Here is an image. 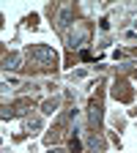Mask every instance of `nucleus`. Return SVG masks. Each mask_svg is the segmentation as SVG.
<instances>
[{
    "label": "nucleus",
    "mask_w": 137,
    "mask_h": 153,
    "mask_svg": "<svg viewBox=\"0 0 137 153\" xmlns=\"http://www.w3.org/2000/svg\"><path fill=\"white\" fill-rule=\"evenodd\" d=\"M71 153H80V140H71Z\"/></svg>",
    "instance_id": "nucleus-6"
},
{
    "label": "nucleus",
    "mask_w": 137,
    "mask_h": 153,
    "mask_svg": "<svg viewBox=\"0 0 137 153\" xmlns=\"http://www.w3.org/2000/svg\"><path fill=\"white\" fill-rule=\"evenodd\" d=\"M28 128H41V120H28Z\"/></svg>",
    "instance_id": "nucleus-7"
},
{
    "label": "nucleus",
    "mask_w": 137,
    "mask_h": 153,
    "mask_svg": "<svg viewBox=\"0 0 137 153\" xmlns=\"http://www.w3.org/2000/svg\"><path fill=\"white\" fill-rule=\"evenodd\" d=\"M58 104H61L58 99H52V101H44V112H47V115H52V112L58 109Z\"/></svg>",
    "instance_id": "nucleus-5"
},
{
    "label": "nucleus",
    "mask_w": 137,
    "mask_h": 153,
    "mask_svg": "<svg viewBox=\"0 0 137 153\" xmlns=\"http://www.w3.org/2000/svg\"><path fill=\"white\" fill-rule=\"evenodd\" d=\"M134 79H137V74H134Z\"/></svg>",
    "instance_id": "nucleus-8"
},
{
    "label": "nucleus",
    "mask_w": 137,
    "mask_h": 153,
    "mask_svg": "<svg viewBox=\"0 0 137 153\" xmlns=\"http://www.w3.org/2000/svg\"><path fill=\"white\" fill-rule=\"evenodd\" d=\"M19 63H22V55H19V52H11V55L3 57V66L6 68H19Z\"/></svg>",
    "instance_id": "nucleus-3"
},
{
    "label": "nucleus",
    "mask_w": 137,
    "mask_h": 153,
    "mask_svg": "<svg viewBox=\"0 0 137 153\" xmlns=\"http://www.w3.org/2000/svg\"><path fill=\"white\" fill-rule=\"evenodd\" d=\"M30 57L38 63V66H55L58 63V55H55V49L52 47H44V44H36V47H30Z\"/></svg>",
    "instance_id": "nucleus-1"
},
{
    "label": "nucleus",
    "mask_w": 137,
    "mask_h": 153,
    "mask_svg": "<svg viewBox=\"0 0 137 153\" xmlns=\"http://www.w3.org/2000/svg\"><path fill=\"white\" fill-rule=\"evenodd\" d=\"M88 36H91V30L85 27V25H77V30L69 36V47L74 49V47H82L85 41H88Z\"/></svg>",
    "instance_id": "nucleus-2"
},
{
    "label": "nucleus",
    "mask_w": 137,
    "mask_h": 153,
    "mask_svg": "<svg viewBox=\"0 0 137 153\" xmlns=\"http://www.w3.org/2000/svg\"><path fill=\"white\" fill-rule=\"evenodd\" d=\"M71 25V8H63L58 14V27H69Z\"/></svg>",
    "instance_id": "nucleus-4"
}]
</instances>
